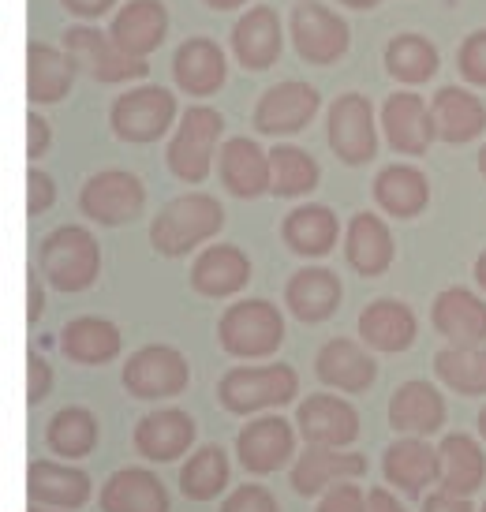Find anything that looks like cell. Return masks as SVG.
<instances>
[{"label": "cell", "instance_id": "6da1fadb", "mask_svg": "<svg viewBox=\"0 0 486 512\" xmlns=\"http://www.w3.org/2000/svg\"><path fill=\"white\" fill-rule=\"evenodd\" d=\"M221 228H225V206L206 191H191L161 206V214L150 221V243L158 255L180 258L191 255L199 243H210Z\"/></svg>", "mask_w": 486, "mask_h": 512}, {"label": "cell", "instance_id": "7a4b0ae2", "mask_svg": "<svg viewBox=\"0 0 486 512\" xmlns=\"http://www.w3.org/2000/svg\"><path fill=\"white\" fill-rule=\"evenodd\" d=\"M38 266L57 292H83L101 273V243L83 225H60L38 247Z\"/></svg>", "mask_w": 486, "mask_h": 512}, {"label": "cell", "instance_id": "3957f363", "mask_svg": "<svg viewBox=\"0 0 486 512\" xmlns=\"http://www.w3.org/2000/svg\"><path fill=\"white\" fill-rule=\"evenodd\" d=\"M217 341L232 359H266L285 344V314L270 299H240L217 318Z\"/></svg>", "mask_w": 486, "mask_h": 512}, {"label": "cell", "instance_id": "277c9868", "mask_svg": "<svg viewBox=\"0 0 486 512\" xmlns=\"http://www.w3.org/2000/svg\"><path fill=\"white\" fill-rule=\"evenodd\" d=\"M221 131H225V116L210 109V105H191L184 109L180 124L172 131L165 161L169 172L180 184H202L210 169H214V157L221 150Z\"/></svg>", "mask_w": 486, "mask_h": 512}, {"label": "cell", "instance_id": "5b68a950", "mask_svg": "<svg viewBox=\"0 0 486 512\" xmlns=\"http://www.w3.org/2000/svg\"><path fill=\"white\" fill-rule=\"evenodd\" d=\"M300 393V374L288 363L266 367H232L217 382V400L232 415H255L262 408H281Z\"/></svg>", "mask_w": 486, "mask_h": 512}, {"label": "cell", "instance_id": "8992f818", "mask_svg": "<svg viewBox=\"0 0 486 512\" xmlns=\"http://www.w3.org/2000/svg\"><path fill=\"white\" fill-rule=\"evenodd\" d=\"M288 38H292V49L300 53L303 64L329 68L348 53L352 30L344 23V15H337L333 8L318 4V0H300L288 12Z\"/></svg>", "mask_w": 486, "mask_h": 512}, {"label": "cell", "instance_id": "52a82bcc", "mask_svg": "<svg viewBox=\"0 0 486 512\" xmlns=\"http://www.w3.org/2000/svg\"><path fill=\"white\" fill-rule=\"evenodd\" d=\"M172 120H176V94L165 86H135L128 94H120L109 109L113 135L135 146L165 139Z\"/></svg>", "mask_w": 486, "mask_h": 512}, {"label": "cell", "instance_id": "ba28073f", "mask_svg": "<svg viewBox=\"0 0 486 512\" xmlns=\"http://www.w3.org/2000/svg\"><path fill=\"white\" fill-rule=\"evenodd\" d=\"M60 45L79 64V72H86L94 83L113 86V83H131V79H146L150 75V64L139 57H128L105 30L68 27L60 34Z\"/></svg>", "mask_w": 486, "mask_h": 512}, {"label": "cell", "instance_id": "9c48e42d", "mask_svg": "<svg viewBox=\"0 0 486 512\" xmlns=\"http://www.w3.org/2000/svg\"><path fill=\"white\" fill-rule=\"evenodd\" d=\"M143 206H146V187L128 169L94 172L83 184V191H79V210L105 228L135 221V217L143 214Z\"/></svg>", "mask_w": 486, "mask_h": 512}, {"label": "cell", "instance_id": "30bf717a", "mask_svg": "<svg viewBox=\"0 0 486 512\" xmlns=\"http://www.w3.org/2000/svg\"><path fill=\"white\" fill-rule=\"evenodd\" d=\"M329 150L341 157L344 165H367L378 154V128H374V105L367 94H341L329 105L326 116Z\"/></svg>", "mask_w": 486, "mask_h": 512}, {"label": "cell", "instance_id": "8fae6325", "mask_svg": "<svg viewBox=\"0 0 486 512\" xmlns=\"http://www.w3.org/2000/svg\"><path fill=\"white\" fill-rule=\"evenodd\" d=\"M120 382L131 397L139 400H165V397H180L191 382V367L187 359L172 348V344H146L135 356L124 363V374Z\"/></svg>", "mask_w": 486, "mask_h": 512}, {"label": "cell", "instance_id": "7c38bea8", "mask_svg": "<svg viewBox=\"0 0 486 512\" xmlns=\"http://www.w3.org/2000/svg\"><path fill=\"white\" fill-rule=\"evenodd\" d=\"M318 109H322V94L315 86L303 79H285L258 98L251 124L262 135H296L315 120Z\"/></svg>", "mask_w": 486, "mask_h": 512}, {"label": "cell", "instance_id": "4fadbf2b", "mask_svg": "<svg viewBox=\"0 0 486 512\" xmlns=\"http://www.w3.org/2000/svg\"><path fill=\"white\" fill-rule=\"evenodd\" d=\"M236 453L251 475H273L285 464H296V427L285 415H262L240 430Z\"/></svg>", "mask_w": 486, "mask_h": 512}, {"label": "cell", "instance_id": "5bb4252c", "mask_svg": "<svg viewBox=\"0 0 486 512\" xmlns=\"http://www.w3.org/2000/svg\"><path fill=\"white\" fill-rule=\"evenodd\" d=\"M378 124L386 131L389 146L408 157H423L430 150V143L438 139L434 135V120H430V101L423 94H412V90L389 94L382 101Z\"/></svg>", "mask_w": 486, "mask_h": 512}, {"label": "cell", "instance_id": "9a60e30c", "mask_svg": "<svg viewBox=\"0 0 486 512\" xmlns=\"http://www.w3.org/2000/svg\"><path fill=\"white\" fill-rule=\"evenodd\" d=\"M172 79L191 98H214L217 90L225 86V79H229L225 49L214 38H206V34L187 38L172 53Z\"/></svg>", "mask_w": 486, "mask_h": 512}, {"label": "cell", "instance_id": "2e32d148", "mask_svg": "<svg viewBox=\"0 0 486 512\" xmlns=\"http://www.w3.org/2000/svg\"><path fill=\"white\" fill-rule=\"evenodd\" d=\"M285 45V30H281V15L270 4H255L236 19L232 27V57L240 60L247 72H266L281 57Z\"/></svg>", "mask_w": 486, "mask_h": 512}, {"label": "cell", "instance_id": "e0dca14e", "mask_svg": "<svg viewBox=\"0 0 486 512\" xmlns=\"http://www.w3.org/2000/svg\"><path fill=\"white\" fill-rule=\"evenodd\" d=\"M296 430L307 445H326V449H344L359 438V412L344 397L333 393H315L300 404L296 412Z\"/></svg>", "mask_w": 486, "mask_h": 512}, {"label": "cell", "instance_id": "ac0fdd59", "mask_svg": "<svg viewBox=\"0 0 486 512\" xmlns=\"http://www.w3.org/2000/svg\"><path fill=\"white\" fill-rule=\"evenodd\" d=\"M367 475V456L359 453H337V449H326V445H307L296 464H292V490L300 498H315V494H326L329 486L337 483H352V479H363Z\"/></svg>", "mask_w": 486, "mask_h": 512}, {"label": "cell", "instance_id": "d6986e66", "mask_svg": "<svg viewBox=\"0 0 486 512\" xmlns=\"http://www.w3.org/2000/svg\"><path fill=\"white\" fill-rule=\"evenodd\" d=\"M430 322L449 344L457 348H479L486 344V303L468 288H442L430 303Z\"/></svg>", "mask_w": 486, "mask_h": 512}, {"label": "cell", "instance_id": "ffe728a7", "mask_svg": "<svg viewBox=\"0 0 486 512\" xmlns=\"http://www.w3.org/2000/svg\"><path fill=\"white\" fill-rule=\"evenodd\" d=\"M251 281V258L236 243H206L191 266V288L206 299H229Z\"/></svg>", "mask_w": 486, "mask_h": 512}, {"label": "cell", "instance_id": "44dd1931", "mask_svg": "<svg viewBox=\"0 0 486 512\" xmlns=\"http://www.w3.org/2000/svg\"><path fill=\"white\" fill-rule=\"evenodd\" d=\"M382 475L404 498H419L442 479V453L427 438H397L382 456Z\"/></svg>", "mask_w": 486, "mask_h": 512}, {"label": "cell", "instance_id": "7402d4cb", "mask_svg": "<svg viewBox=\"0 0 486 512\" xmlns=\"http://www.w3.org/2000/svg\"><path fill=\"white\" fill-rule=\"evenodd\" d=\"M169 34V8L165 0H128L124 8H116L113 23H109V38H113L128 57L146 60L154 49H161Z\"/></svg>", "mask_w": 486, "mask_h": 512}, {"label": "cell", "instance_id": "603a6c76", "mask_svg": "<svg viewBox=\"0 0 486 512\" xmlns=\"http://www.w3.org/2000/svg\"><path fill=\"white\" fill-rule=\"evenodd\" d=\"M217 176L236 199H258L270 191V150H262L247 135L225 139L217 150Z\"/></svg>", "mask_w": 486, "mask_h": 512}, {"label": "cell", "instance_id": "cb8c5ba5", "mask_svg": "<svg viewBox=\"0 0 486 512\" xmlns=\"http://www.w3.org/2000/svg\"><path fill=\"white\" fill-rule=\"evenodd\" d=\"M389 427L401 438H430L445 427V397L434 389V382H404L389 397Z\"/></svg>", "mask_w": 486, "mask_h": 512}, {"label": "cell", "instance_id": "d4e9b609", "mask_svg": "<svg viewBox=\"0 0 486 512\" xmlns=\"http://www.w3.org/2000/svg\"><path fill=\"white\" fill-rule=\"evenodd\" d=\"M315 374L318 382L337 389V393H367L378 378V363L363 344L348 341V337H333L318 348Z\"/></svg>", "mask_w": 486, "mask_h": 512}, {"label": "cell", "instance_id": "484cf974", "mask_svg": "<svg viewBox=\"0 0 486 512\" xmlns=\"http://www.w3.org/2000/svg\"><path fill=\"white\" fill-rule=\"evenodd\" d=\"M430 120H434V135L442 143H472L486 131V101L464 86H442L430 98Z\"/></svg>", "mask_w": 486, "mask_h": 512}, {"label": "cell", "instance_id": "4316f807", "mask_svg": "<svg viewBox=\"0 0 486 512\" xmlns=\"http://www.w3.org/2000/svg\"><path fill=\"white\" fill-rule=\"evenodd\" d=\"M397 243L393 232L378 214H352L348 232H344V262L359 277H382L393 266Z\"/></svg>", "mask_w": 486, "mask_h": 512}, {"label": "cell", "instance_id": "83f0119b", "mask_svg": "<svg viewBox=\"0 0 486 512\" xmlns=\"http://www.w3.org/2000/svg\"><path fill=\"white\" fill-rule=\"evenodd\" d=\"M195 445V419L180 408H161L139 419L135 427V453L154 464H172Z\"/></svg>", "mask_w": 486, "mask_h": 512}, {"label": "cell", "instance_id": "f1b7e54d", "mask_svg": "<svg viewBox=\"0 0 486 512\" xmlns=\"http://www.w3.org/2000/svg\"><path fill=\"white\" fill-rule=\"evenodd\" d=\"M341 296H344V285L341 277L326 266H303L288 277L285 285V303L292 318H300V322H326L337 314L341 307Z\"/></svg>", "mask_w": 486, "mask_h": 512}, {"label": "cell", "instance_id": "f546056e", "mask_svg": "<svg viewBox=\"0 0 486 512\" xmlns=\"http://www.w3.org/2000/svg\"><path fill=\"white\" fill-rule=\"evenodd\" d=\"M27 494L34 505L72 512L90 498V475L60 460H34L27 468Z\"/></svg>", "mask_w": 486, "mask_h": 512}, {"label": "cell", "instance_id": "4dcf8cb0", "mask_svg": "<svg viewBox=\"0 0 486 512\" xmlns=\"http://www.w3.org/2000/svg\"><path fill=\"white\" fill-rule=\"evenodd\" d=\"M79 75L75 64L64 49L45 42L27 45V98L30 105H57L72 94V83Z\"/></svg>", "mask_w": 486, "mask_h": 512}, {"label": "cell", "instance_id": "1f68e13d", "mask_svg": "<svg viewBox=\"0 0 486 512\" xmlns=\"http://www.w3.org/2000/svg\"><path fill=\"white\" fill-rule=\"evenodd\" d=\"M359 341L374 352H404L415 344V314L401 299H374L359 314Z\"/></svg>", "mask_w": 486, "mask_h": 512}, {"label": "cell", "instance_id": "d6a6232c", "mask_svg": "<svg viewBox=\"0 0 486 512\" xmlns=\"http://www.w3.org/2000/svg\"><path fill=\"white\" fill-rule=\"evenodd\" d=\"M124 348V333L98 314H83L72 318L64 333H60V352L64 359H72L79 367H101V363H113Z\"/></svg>", "mask_w": 486, "mask_h": 512}, {"label": "cell", "instance_id": "836d02e7", "mask_svg": "<svg viewBox=\"0 0 486 512\" xmlns=\"http://www.w3.org/2000/svg\"><path fill=\"white\" fill-rule=\"evenodd\" d=\"M101 512H169V490L154 471L120 468L101 490Z\"/></svg>", "mask_w": 486, "mask_h": 512}, {"label": "cell", "instance_id": "e575fe53", "mask_svg": "<svg viewBox=\"0 0 486 512\" xmlns=\"http://www.w3.org/2000/svg\"><path fill=\"white\" fill-rule=\"evenodd\" d=\"M281 240H285L288 251H296V255L322 258L337 247V240H341V221H337V214H333L329 206L307 202V206H296V210L285 217Z\"/></svg>", "mask_w": 486, "mask_h": 512}, {"label": "cell", "instance_id": "d590c367", "mask_svg": "<svg viewBox=\"0 0 486 512\" xmlns=\"http://www.w3.org/2000/svg\"><path fill=\"white\" fill-rule=\"evenodd\" d=\"M438 453H442V479H438L442 494L472 498L475 490L486 483V453L479 449L475 438H468V434H445Z\"/></svg>", "mask_w": 486, "mask_h": 512}, {"label": "cell", "instance_id": "8d00e7d4", "mask_svg": "<svg viewBox=\"0 0 486 512\" xmlns=\"http://www.w3.org/2000/svg\"><path fill=\"white\" fill-rule=\"evenodd\" d=\"M374 202L389 217L412 221L430 206V184L415 165H386L374 176Z\"/></svg>", "mask_w": 486, "mask_h": 512}, {"label": "cell", "instance_id": "74e56055", "mask_svg": "<svg viewBox=\"0 0 486 512\" xmlns=\"http://www.w3.org/2000/svg\"><path fill=\"white\" fill-rule=\"evenodd\" d=\"M382 64H386V72L401 86H423L438 75V49H434L427 34L404 30V34L389 38Z\"/></svg>", "mask_w": 486, "mask_h": 512}, {"label": "cell", "instance_id": "f35d334b", "mask_svg": "<svg viewBox=\"0 0 486 512\" xmlns=\"http://www.w3.org/2000/svg\"><path fill=\"white\" fill-rule=\"evenodd\" d=\"M318 161L303 146H273L270 150V195L277 199H300L318 187Z\"/></svg>", "mask_w": 486, "mask_h": 512}, {"label": "cell", "instance_id": "ab89813d", "mask_svg": "<svg viewBox=\"0 0 486 512\" xmlns=\"http://www.w3.org/2000/svg\"><path fill=\"white\" fill-rule=\"evenodd\" d=\"M434 374L445 389L460 397H486V344L479 348H457L449 344L434 356Z\"/></svg>", "mask_w": 486, "mask_h": 512}, {"label": "cell", "instance_id": "60d3db41", "mask_svg": "<svg viewBox=\"0 0 486 512\" xmlns=\"http://www.w3.org/2000/svg\"><path fill=\"white\" fill-rule=\"evenodd\" d=\"M45 441H49V449L60 460H83V456H90L98 449V419H94V412H86V408H60L49 419Z\"/></svg>", "mask_w": 486, "mask_h": 512}, {"label": "cell", "instance_id": "b9f144b4", "mask_svg": "<svg viewBox=\"0 0 486 512\" xmlns=\"http://www.w3.org/2000/svg\"><path fill=\"white\" fill-rule=\"evenodd\" d=\"M229 486V453L221 445H202L180 471V490L191 501H214Z\"/></svg>", "mask_w": 486, "mask_h": 512}, {"label": "cell", "instance_id": "7bdbcfd3", "mask_svg": "<svg viewBox=\"0 0 486 512\" xmlns=\"http://www.w3.org/2000/svg\"><path fill=\"white\" fill-rule=\"evenodd\" d=\"M457 72L464 83L486 86V30H472L457 49Z\"/></svg>", "mask_w": 486, "mask_h": 512}, {"label": "cell", "instance_id": "ee69618b", "mask_svg": "<svg viewBox=\"0 0 486 512\" xmlns=\"http://www.w3.org/2000/svg\"><path fill=\"white\" fill-rule=\"evenodd\" d=\"M221 512H277V498H273L266 486L243 483V486L232 490L229 498H225Z\"/></svg>", "mask_w": 486, "mask_h": 512}, {"label": "cell", "instance_id": "f6af8a7d", "mask_svg": "<svg viewBox=\"0 0 486 512\" xmlns=\"http://www.w3.org/2000/svg\"><path fill=\"white\" fill-rule=\"evenodd\" d=\"M53 393V363L42 356V352H27V404L38 408L45 397Z\"/></svg>", "mask_w": 486, "mask_h": 512}, {"label": "cell", "instance_id": "bcb514c9", "mask_svg": "<svg viewBox=\"0 0 486 512\" xmlns=\"http://www.w3.org/2000/svg\"><path fill=\"white\" fill-rule=\"evenodd\" d=\"M318 512H367V494L356 483H337L322 494Z\"/></svg>", "mask_w": 486, "mask_h": 512}, {"label": "cell", "instance_id": "7dc6e473", "mask_svg": "<svg viewBox=\"0 0 486 512\" xmlns=\"http://www.w3.org/2000/svg\"><path fill=\"white\" fill-rule=\"evenodd\" d=\"M53 202H57V184H53V176L42 169H30L27 172V214L30 217L45 214Z\"/></svg>", "mask_w": 486, "mask_h": 512}, {"label": "cell", "instance_id": "c3c4849f", "mask_svg": "<svg viewBox=\"0 0 486 512\" xmlns=\"http://www.w3.org/2000/svg\"><path fill=\"white\" fill-rule=\"evenodd\" d=\"M49 146H53V128H49V120L30 109L27 113V157L30 161H38L42 154H49Z\"/></svg>", "mask_w": 486, "mask_h": 512}, {"label": "cell", "instance_id": "681fc988", "mask_svg": "<svg viewBox=\"0 0 486 512\" xmlns=\"http://www.w3.org/2000/svg\"><path fill=\"white\" fill-rule=\"evenodd\" d=\"M45 311V292H42V277L38 273H27V326H38Z\"/></svg>", "mask_w": 486, "mask_h": 512}, {"label": "cell", "instance_id": "f907efd6", "mask_svg": "<svg viewBox=\"0 0 486 512\" xmlns=\"http://www.w3.org/2000/svg\"><path fill=\"white\" fill-rule=\"evenodd\" d=\"M60 4L79 19H101L105 12H113L116 0H60Z\"/></svg>", "mask_w": 486, "mask_h": 512}, {"label": "cell", "instance_id": "816d5d0a", "mask_svg": "<svg viewBox=\"0 0 486 512\" xmlns=\"http://www.w3.org/2000/svg\"><path fill=\"white\" fill-rule=\"evenodd\" d=\"M423 512H475L472 505H468V498H453V494H430L427 501H423Z\"/></svg>", "mask_w": 486, "mask_h": 512}, {"label": "cell", "instance_id": "f5cc1de1", "mask_svg": "<svg viewBox=\"0 0 486 512\" xmlns=\"http://www.w3.org/2000/svg\"><path fill=\"white\" fill-rule=\"evenodd\" d=\"M367 512H404V505L397 501L393 490L386 486H374L371 494H367Z\"/></svg>", "mask_w": 486, "mask_h": 512}, {"label": "cell", "instance_id": "db71d44e", "mask_svg": "<svg viewBox=\"0 0 486 512\" xmlns=\"http://www.w3.org/2000/svg\"><path fill=\"white\" fill-rule=\"evenodd\" d=\"M202 4H210L214 12H236V8H243L247 0H202Z\"/></svg>", "mask_w": 486, "mask_h": 512}, {"label": "cell", "instance_id": "11a10c76", "mask_svg": "<svg viewBox=\"0 0 486 512\" xmlns=\"http://www.w3.org/2000/svg\"><path fill=\"white\" fill-rule=\"evenodd\" d=\"M475 285H479L486 292V251L479 258H475Z\"/></svg>", "mask_w": 486, "mask_h": 512}, {"label": "cell", "instance_id": "9f6ffc18", "mask_svg": "<svg viewBox=\"0 0 486 512\" xmlns=\"http://www.w3.org/2000/svg\"><path fill=\"white\" fill-rule=\"evenodd\" d=\"M344 8H359V12H367V8H374V4H382V0H341Z\"/></svg>", "mask_w": 486, "mask_h": 512}, {"label": "cell", "instance_id": "6f0895ef", "mask_svg": "<svg viewBox=\"0 0 486 512\" xmlns=\"http://www.w3.org/2000/svg\"><path fill=\"white\" fill-rule=\"evenodd\" d=\"M479 176L486 180V143H483V150H479Z\"/></svg>", "mask_w": 486, "mask_h": 512}, {"label": "cell", "instance_id": "680465c9", "mask_svg": "<svg viewBox=\"0 0 486 512\" xmlns=\"http://www.w3.org/2000/svg\"><path fill=\"white\" fill-rule=\"evenodd\" d=\"M479 434H483V438H486V408H483V412H479Z\"/></svg>", "mask_w": 486, "mask_h": 512}, {"label": "cell", "instance_id": "91938a15", "mask_svg": "<svg viewBox=\"0 0 486 512\" xmlns=\"http://www.w3.org/2000/svg\"><path fill=\"white\" fill-rule=\"evenodd\" d=\"M27 512H53V509H45V505H30Z\"/></svg>", "mask_w": 486, "mask_h": 512}, {"label": "cell", "instance_id": "94428289", "mask_svg": "<svg viewBox=\"0 0 486 512\" xmlns=\"http://www.w3.org/2000/svg\"><path fill=\"white\" fill-rule=\"evenodd\" d=\"M483 512H486V505H483Z\"/></svg>", "mask_w": 486, "mask_h": 512}]
</instances>
